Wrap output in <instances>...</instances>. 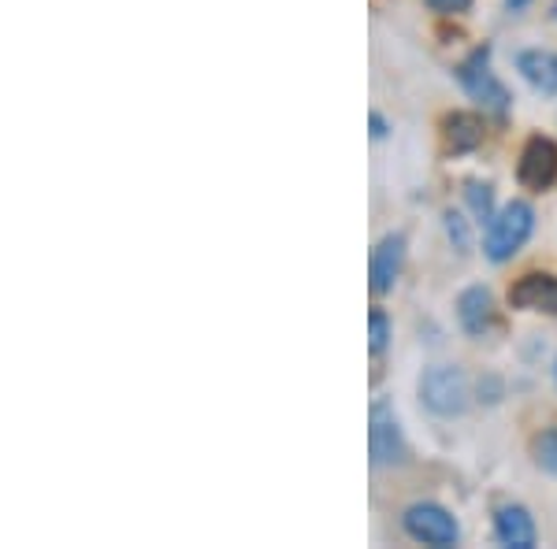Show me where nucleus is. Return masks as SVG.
I'll return each instance as SVG.
<instances>
[{"instance_id":"dca6fc26","label":"nucleus","mask_w":557,"mask_h":549,"mask_svg":"<svg viewBox=\"0 0 557 549\" xmlns=\"http://www.w3.org/2000/svg\"><path fill=\"white\" fill-rule=\"evenodd\" d=\"M446 230H450V238L457 241V249L461 253H469V230H465V223H461V215H446Z\"/></svg>"},{"instance_id":"39448f33","label":"nucleus","mask_w":557,"mask_h":549,"mask_svg":"<svg viewBox=\"0 0 557 549\" xmlns=\"http://www.w3.org/2000/svg\"><path fill=\"white\" fill-rule=\"evenodd\" d=\"M368 453H372V464L406 461V438H401L398 416L386 401H375L368 412Z\"/></svg>"},{"instance_id":"f3484780","label":"nucleus","mask_w":557,"mask_h":549,"mask_svg":"<svg viewBox=\"0 0 557 549\" xmlns=\"http://www.w3.org/2000/svg\"><path fill=\"white\" fill-rule=\"evenodd\" d=\"M435 12H443V15H457V12H469V4L472 0H428Z\"/></svg>"},{"instance_id":"1a4fd4ad","label":"nucleus","mask_w":557,"mask_h":549,"mask_svg":"<svg viewBox=\"0 0 557 549\" xmlns=\"http://www.w3.org/2000/svg\"><path fill=\"white\" fill-rule=\"evenodd\" d=\"M494 535H498L502 546H513V549H532L535 546V524L520 506L498 509V516H494Z\"/></svg>"},{"instance_id":"7ed1b4c3","label":"nucleus","mask_w":557,"mask_h":549,"mask_svg":"<svg viewBox=\"0 0 557 549\" xmlns=\"http://www.w3.org/2000/svg\"><path fill=\"white\" fill-rule=\"evenodd\" d=\"M420 398L435 416H461L469 409V379L457 367H431L420 379Z\"/></svg>"},{"instance_id":"9b49d317","label":"nucleus","mask_w":557,"mask_h":549,"mask_svg":"<svg viewBox=\"0 0 557 549\" xmlns=\"http://www.w3.org/2000/svg\"><path fill=\"white\" fill-rule=\"evenodd\" d=\"M443 134H446V146L454 152H472L483 146V138H487V130H483V120L472 112H454L443 120Z\"/></svg>"},{"instance_id":"9d476101","label":"nucleus","mask_w":557,"mask_h":549,"mask_svg":"<svg viewBox=\"0 0 557 549\" xmlns=\"http://www.w3.org/2000/svg\"><path fill=\"white\" fill-rule=\"evenodd\" d=\"M457 320H461V327L469 330V335H483V330L494 323V297H491V290L472 286V290H465L461 297H457Z\"/></svg>"},{"instance_id":"f8f14e48","label":"nucleus","mask_w":557,"mask_h":549,"mask_svg":"<svg viewBox=\"0 0 557 549\" xmlns=\"http://www.w3.org/2000/svg\"><path fill=\"white\" fill-rule=\"evenodd\" d=\"M517 71L539 89V93H557V57L554 52H543V49L520 52Z\"/></svg>"},{"instance_id":"ddd939ff","label":"nucleus","mask_w":557,"mask_h":549,"mask_svg":"<svg viewBox=\"0 0 557 549\" xmlns=\"http://www.w3.org/2000/svg\"><path fill=\"white\" fill-rule=\"evenodd\" d=\"M386 341H391V320H386L380 309H372L368 312V346H372L375 357L386 349Z\"/></svg>"},{"instance_id":"f03ea898","label":"nucleus","mask_w":557,"mask_h":549,"mask_svg":"<svg viewBox=\"0 0 557 549\" xmlns=\"http://www.w3.org/2000/svg\"><path fill=\"white\" fill-rule=\"evenodd\" d=\"M457 78H461L465 93L472 97L483 112H494V115H506L509 112V89L494 78L491 71V52L487 49H475L461 67H457Z\"/></svg>"},{"instance_id":"a211bd4d","label":"nucleus","mask_w":557,"mask_h":549,"mask_svg":"<svg viewBox=\"0 0 557 549\" xmlns=\"http://www.w3.org/2000/svg\"><path fill=\"white\" fill-rule=\"evenodd\" d=\"M372 134H375V138H383V134H386V123H383V115H372Z\"/></svg>"},{"instance_id":"6e6552de","label":"nucleus","mask_w":557,"mask_h":549,"mask_svg":"<svg viewBox=\"0 0 557 549\" xmlns=\"http://www.w3.org/2000/svg\"><path fill=\"white\" fill-rule=\"evenodd\" d=\"M509 304L524 312H550L557 316V275L532 272L509 286Z\"/></svg>"},{"instance_id":"20e7f679","label":"nucleus","mask_w":557,"mask_h":549,"mask_svg":"<svg viewBox=\"0 0 557 549\" xmlns=\"http://www.w3.org/2000/svg\"><path fill=\"white\" fill-rule=\"evenodd\" d=\"M401 524H406L409 538H417V542L424 546H457V538H461V527H457V520L446 512L443 506H428V501H420V506H409L406 516H401Z\"/></svg>"},{"instance_id":"f257e3e1","label":"nucleus","mask_w":557,"mask_h":549,"mask_svg":"<svg viewBox=\"0 0 557 549\" xmlns=\"http://www.w3.org/2000/svg\"><path fill=\"white\" fill-rule=\"evenodd\" d=\"M535 227V212L528 201H509L506 209L491 220L487 241H483V253H487L494 264H506L509 257H517L524 249V241L532 238Z\"/></svg>"},{"instance_id":"2eb2a0df","label":"nucleus","mask_w":557,"mask_h":549,"mask_svg":"<svg viewBox=\"0 0 557 549\" xmlns=\"http://www.w3.org/2000/svg\"><path fill=\"white\" fill-rule=\"evenodd\" d=\"M469 204H472V212L480 215V220H491V209H494V194H491V186L472 183V186H469Z\"/></svg>"},{"instance_id":"6ab92c4d","label":"nucleus","mask_w":557,"mask_h":549,"mask_svg":"<svg viewBox=\"0 0 557 549\" xmlns=\"http://www.w3.org/2000/svg\"><path fill=\"white\" fill-rule=\"evenodd\" d=\"M554 15H557V4H554Z\"/></svg>"},{"instance_id":"4468645a","label":"nucleus","mask_w":557,"mask_h":549,"mask_svg":"<svg viewBox=\"0 0 557 549\" xmlns=\"http://www.w3.org/2000/svg\"><path fill=\"white\" fill-rule=\"evenodd\" d=\"M535 461L543 472L557 475V431H543V435L535 438Z\"/></svg>"},{"instance_id":"0eeeda50","label":"nucleus","mask_w":557,"mask_h":549,"mask_svg":"<svg viewBox=\"0 0 557 549\" xmlns=\"http://www.w3.org/2000/svg\"><path fill=\"white\" fill-rule=\"evenodd\" d=\"M520 183L528 190H546L557 178V146L550 138H532L520 152V167H517Z\"/></svg>"},{"instance_id":"423d86ee","label":"nucleus","mask_w":557,"mask_h":549,"mask_svg":"<svg viewBox=\"0 0 557 549\" xmlns=\"http://www.w3.org/2000/svg\"><path fill=\"white\" fill-rule=\"evenodd\" d=\"M401 264H406V234H386L380 246L372 249V264H368L372 294H391L401 275Z\"/></svg>"}]
</instances>
